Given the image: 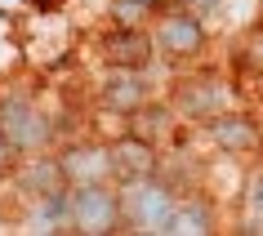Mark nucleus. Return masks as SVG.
<instances>
[{"mask_svg":"<svg viewBox=\"0 0 263 236\" xmlns=\"http://www.w3.org/2000/svg\"><path fill=\"white\" fill-rule=\"evenodd\" d=\"M174 187L152 179L121 183V232H165L170 209H174Z\"/></svg>","mask_w":263,"mask_h":236,"instance_id":"nucleus-1","label":"nucleus"},{"mask_svg":"<svg viewBox=\"0 0 263 236\" xmlns=\"http://www.w3.org/2000/svg\"><path fill=\"white\" fill-rule=\"evenodd\" d=\"M0 139L9 152H41L54 139V121L45 116L27 94H5L0 98Z\"/></svg>","mask_w":263,"mask_h":236,"instance_id":"nucleus-2","label":"nucleus"},{"mask_svg":"<svg viewBox=\"0 0 263 236\" xmlns=\"http://www.w3.org/2000/svg\"><path fill=\"white\" fill-rule=\"evenodd\" d=\"M67 209H71V232H85V236L121 232V192H111L107 183L67 187Z\"/></svg>","mask_w":263,"mask_h":236,"instance_id":"nucleus-3","label":"nucleus"},{"mask_svg":"<svg viewBox=\"0 0 263 236\" xmlns=\"http://www.w3.org/2000/svg\"><path fill=\"white\" fill-rule=\"evenodd\" d=\"M152 45L165 58H201V49H205V27H201V18L187 14V9H170V14H161V23H156Z\"/></svg>","mask_w":263,"mask_h":236,"instance_id":"nucleus-4","label":"nucleus"},{"mask_svg":"<svg viewBox=\"0 0 263 236\" xmlns=\"http://www.w3.org/2000/svg\"><path fill=\"white\" fill-rule=\"evenodd\" d=\"M107 161H111L116 183H139V179L161 174V147L143 143L139 134H121L116 143H107Z\"/></svg>","mask_w":263,"mask_h":236,"instance_id":"nucleus-5","label":"nucleus"},{"mask_svg":"<svg viewBox=\"0 0 263 236\" xmlns=\"http://www.w3.org/2000/svg\"><path fill=\"white\" fill-rule=\"evenodd\" d=\"M205 134L223 156H246L263 143L259 125L250 116H241V111H214V116H205Z\"/></svg>","mask_w":263,"mask_h":236,"instance_id":"nucleus-6","label":"nucleus"},{"mask_svg":"<svg viewBox=\"0 0 263 236\" xmlns=\"http://www.w3.org/2000/svg\"><path fill=\"white\" fill-rule=\"evenodd\" d=\"M58 169L67 187H81V183H107L111 179V161H107V143H71L58 152Z\"/></svg>","mask_w":263,"mask_h":236,"instance_id":"nucleus-7","label":"nucleus"},{"mask_svg":"<svg viewBox=\"0 0 263 236\" xmlns=\"http://www.w3.org/2000/svg\"><path fill=\"white\" fill-rule=\"evenodd\" d=\"M98 54H103L107 67H134V71H143L147 63H152L156 45H152V36H147L143 27H111L107 36H103V45H98Z\"/></svg>","mask_w":263,"mask_h":236,"instance_id":"nucleus-8","label":"nucleus"},{"mask_svg":"<svg viewBox=\"0 0 263 236\" xmlns=\"http://www.w3.org/2000/svg\"><path fill=\"white\" fill-rule=\"evenodd\" d=\"M98 98H103V107H111L116 116H129V111H139L147 98H152V85L143 81V71L134 67H111L107 81H103V89H98Z\"/></svg>","mask_w":263,"mask_h":236,"instance_id":"nucleus-9","label":"nucleus"},{"mask_svg":"<svg viewBox=\"0 0 263 236\" xmlns=\"http://www.w3.org/2000/svg\"><path fill=\"white\" fill-rule=\"evenodd\" d=\"M14 183L23 187V196L27 201H36V196H49V192H63L67 187V179H63V169H58V156H31L18 165Z\"/></svg>","mask_w":263,"mask_h":236,"instance_id":"nucleus-10","label":"nucleus"},{"mask_svg":"<svg viewBox=\"0 0 263 236\" xmlns=\"http://www.w3.org/2000/svg\"><path fill=\"white\" fill-rule=\"evenodd\" d=\"M165 232H170V236H205V232H214V205H210V201H201V196L174 201Z\"/></svg>","mask_w":263,"mask_h":236,"instance_id":"nucleus-11","label":"nucleus"},{"mask_svg":"<svg viewBox=\"0 0 263 236\" xmlns=\"http://www.w3.org/2000/svg\"><path fill=\"white\" fill-rule=\"evenodd\" d=\"M27 232H71V209H67V187L49 196H36L27 205Z\"/></svg>","mask_w":263,"mask_h":236,"instance_id":"nucleus-12","label":"nucleus"},{"mask_svg":"<svg viewBox=\"0 0 263 236\" xmlns=\"http://www.w3.org/2000/svg\"><path fill=\"white\" fill-rule=\"evenodd\" d=\"M129 134H139L143 143L161 147V143H170V134H174V111H170V107H156L152 98H147L139 111H129Z\"/></svg>","mask_w":263,"mask_h":236,"instance_id":"nucleus-13","label":"nucleus"},{"mask_svg":"<svg viewBox=\"0 0 263 236\" xmlns=\"http://www.w3.org/2000/svg\"><path fill=\"white\" fill-rule=\"evenodd\" d=\"M107 14H111L116 27H143L147 14H152V0H111Z\"/></svg>","mask_w":263,"mask_h":236,"instance_id":"nucleus-14","label":"nucleus"},{"mask_svg":"<svg viewBox=\"0 0 263 236\" xmlns=\"http://www.w3.org/2000/svg\"><path fill=\"white\" fill-rule=\"evenodd\" d=\"M183 111L205 121V116H214V111H219V98L210 94V89H196V81H192V85H183Z\"/></svg>","mask_w":263,"mask_h":236,"instance_id":"nucleus-15","label":"nucleus"},{"mask_svg":"<svg viewBox=\"0 0 263 236\" xmlns=\"http://www.w3.org/2000/svg\"><path fill=\"white\" fill-rule=\"evenodd\" d=\"M246 201H250L254 214H263V174H254V179L246 183Z\"/></svg>","mask_w":263,"mask_h":236,"instance_id":"nucleus-16","label":"nucleus"},{"mask_svg":"<svg viewBox=\"0 0 263 236\" xmlns=\"http://www.w3.org/2000/svg\"><path fill=\"white\" fill-rule=\"evenodd\" d=\"M31 9V0H0V18L9 23V18H23Z\"/></svg>","mask_w":263,"mask_h":236,"instance_id":"nucleus-17","label":"nucleus"},{"mask_svg":"<svg viewBox=\"0 0 263 236\" xmlns=\"http://www.w3.org/2000/svg\"><path fill=\"white\" fill-rule=\"evenodd\" d=\"M58 5H67V0H31V9H45V14H54Z\"/></svg>","mask_w":263,"mask_h":236,"instance_id":"nucleus-18","label":"nucleus"},{"mask_svg":"<svg viewBox=\"0 0 263 236\" xmlns=\"http://www.w3.org/2000/svg\"><path fill=\"white\" fill-rule=\"evenodd\" d=\"M9 156H14V152H9V147H5V139H0V174H5V165H9Z\"/></svg>","mask_w":263,"mask_h":236,"instance_id":"nucleus-19","label":"nucleus"},{"mask_svg":"<svg viewBox=\"0 0 263 236\" xmlns=\"http://www.w3.org/2000/svg\"><path fill=\"white\" fill-rule=\"evenodd\" d=\"M259 27H263V9H259Z\"/></svg>","mask_w":263,"mask_h":236,"instance_id":"nucleus-20","label":"nucleus"},{"mask_svg":"<svg viewBox=\"0 0 263 236\" xmlns=\"http://www.w3.org/2000/svg\"><path fill=\"white\" fill-rule=\"evenodd\" d=\"M152 5H156V0H152Z\"/></svg>","mask_w":263,"mask_h":236,"instance_id":"nucleus-21","label":"nucleus"}]
</instances>
